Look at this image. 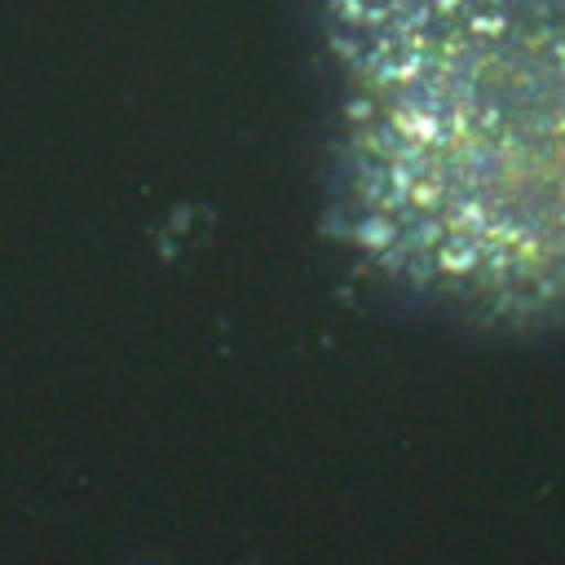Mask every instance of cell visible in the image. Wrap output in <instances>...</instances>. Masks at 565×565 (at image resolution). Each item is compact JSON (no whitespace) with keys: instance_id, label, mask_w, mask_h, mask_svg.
Listing matches in <instances>:
<instances>
[{"instance_id":"cell-1","label":"cell","mask_w":565,"mask_h":565,"mask_svg":"<svg viewBox=\"0 0 565 565\" xmlns=\"http://www.w3.org/2000/svg\"><path fill=\"white\" fill-rule=\"evenodd\" d=\"M335 225L486 318H565V0H331Z\"/></svg>"}]
</instances>
